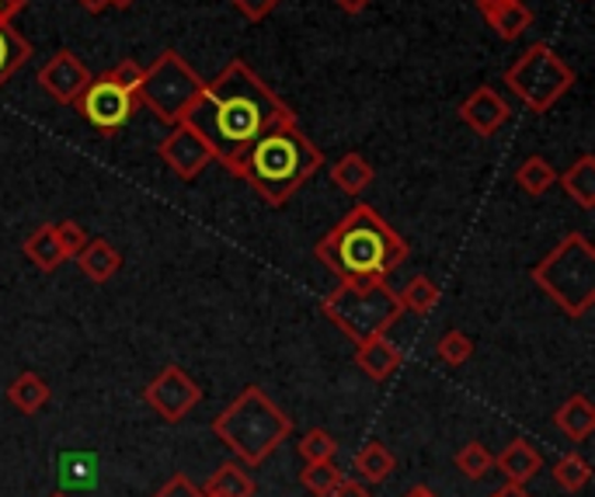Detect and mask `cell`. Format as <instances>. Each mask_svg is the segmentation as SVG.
I'll return each instance as SVG.
<instances>
[{
    "label": "cell",
    "instance_id": "14",
    "mask_svg": "<svg viewBox=\"0 0 595 497\" xmlns=\"http://www.w3.org/2000/svg\"><path fill=\"white\" fill-rule=\"evenodd\" d=\"M98 470H102V459L98 452H88V449H70L56 455V481H60V490H94L98 487Z\"/></svg>",
    "mask_w": 595,
    "mask_h": 497
},
{
    "label": "cell",
    "instance_id": "30",
    "mask_svg": "<svg viewBox=\"0 0 595 497\" xmlns=\"http://www.w3.org/2000/svg\"><path fill=\"white\" fill-rule=\"evenodd\" d=\"M592 476V466L585 463L582 455H561L558 463H553V484L568 494H579Z\"/></svg>",
    "mask_w": 595,
    "mask_h": 497
},
{
    "label": "cell",
    "instance_id": "34",
    "mask_svg": "<svg viewBox=\"0 0 595 497\" xmlns=\"http://www.w3.org/2000/svg\"><path fill=\"white\" fill-rule=\"evenodd\" d=\"M52 234H56V240H60V247H63V255L67 258H73L81 247L88 244V229L77 223V220H60V223H52Z\"/></svg>",
    "mask_w": 595,
    "mask_h": 497
},
{
    "label": "cell",
    "instance_id": "10",
    "mask_svg": "<svg viewBox=\"0 0 595 497\" xmlns=\"http://www.w3.org/2000/svg\"><path fill=\"white\" fill-rule=\"evenodd\" d=\"M143 400L150 404L153 414L167 421V425H178L182 417H188L191 411H196V404L202 400V390L182 366H164L158 376L147 382Z\"/></svg>",
    "mask_w": 595,
    "mask_h": 497
},
{
    "label": "cell",
    "instance_id": "46",
    "mask_svg": "<svg viewBox=\"0 0 595 497\" xmlns=\"http://www.w3.org/2000/svg\"><path fill=\"white\" fill-rule=\"evenodd\" d=\"M52 497H67V494H63V490H56V494H52Z\"/></svg>",
    "mask_w": 595,
    "mask_h": 497
},
{
    "label": "cell",
    "instance_id": "24",
    "mask_svg": "<svg viewBox=\"0 0 595 497\" xmlns=\"http://www.w3.org/2000/svg\"><path fill=\"white\" fill-rule=\"evenodd\" d=\"M28 60H32L28 38L14 25H0V87H4Z\"/></svg>",
    "mask_w": 595,
    "mask_h": 497
},
{
    "label": "cell",
    "instance_id": "7",
    "mask_svg": "<svg viewBox=\"0 0 595 497\" xmlns=\"http://www.w3.org/2000/svg\"><path fill=\"white\" fill-rule=\"evenodd\" d=\"M502 81L533 115H544L574 87L579 73L568 67V60L553 46L529 43L520 60L502 73Z\"/></svg>",
    "mask_w": 595,
    "mask_h": 497
},
{
    "label": "cell",
    "instance_id": "1",
    "mask_svg": "<svg viewBox=\"0 0 595 497\" xmlns=\"http://www.w3.org/2000/svg\"><path fill=\"white\" fill-rule=\"evenodd\" d=\"M285 119H296L290 105L244 60H230L213 81L202 84L199 98L191 102L182 122H188L206 140L213 161H220L230 175H237L252 143Z\"/></svg>",
    "mask_w": 595,
    "mask_h": 497
},
{
    "label": "cell",
    "instance_id": "12",
    "mask_svg": "<svg viewBox=\"0 0 595 497\" xmlns=\"http://www.w3.org/2000/svg\"><path fill=\"white\" fill-rule=\"evenodd\" d=\"M91 76L94 73L88 70L81 56L73 49H60V52H52V60L43 70H38V87H43L56 105L73 108V102L81 98L84 87L91 84Z\"/></svg>",
    "mask_w": 595,
    "mask_h": 497
},
{
    "label": "cell",
    "instance_id": "28",
    "mask_svg": "<svg viewBox=\"0 0 595 497\" xmlns=\"http://www.w3.org/2000/svg\"><path fill=\"white\" fill-rule=\"evenodd\" d=\"M397 296H400V306H405V310H411L418 317H429L439 306V299H443V289H439L429 275H415L405 285V293H397Z\"/></svg>",
    "mask_w": 595,
    "mask_h": 497
},
{
    "label": "cell",
    "instance_id": "8",
    "mask_svg": "<svg viewBox=\"0 0 595 497\" xmlns=\"http://www.w3.org/2000/svg\"><path fill=\"white\" fill-rule=\"evenodd\" d=\"M202 76L196 73L178 49H164L158 60L143 70V84L137 91L140 108H150L164 126H178L191 102L199 98Z\"/></svg>",
    "mask_w": 595,
    "mask_h": 497
},
{
    "label": "cell",
    "instance_id": "41",
    "mask_svg": "<svg viewBox=\"0 0 595 497\" xmlns=\"http://www.w3.org/2000/svg\"><path fill=\"white\" fill-rule=\"evenodd\" d=\"M491 497H529V494H526V487H520V484H505V487H498Z\"/></svg>",
    "mask_w": 595,
    "mask_h": 497
},
{
    "label": "cell",
    "instance_id": "39",
    "mask_svg": "<svg viewBox=\"0 0 595 497\" xmlns=\"http://www.w3.org/2000/svg\"><path fill=\"white\" fill-rule=\"evenodd\" d=\"M328 497H373V494L362 487V484H355V481H341Z\"/></svg>",
    "mask_w": 595,
    "mask_h": 497
},
{
    "label": "cell",
    "instance_id": "4",
    "mask_svg": "<svg viewBox=\"0 0 595 497\" xmlns=\"http://www.w3.org/2000/svg\"><path fill=\"white\" fill-rule=\"evenodd\" d=\"M213 431L241 459V466H261L293 435V417L282 414L261 387H244L217 414Z\"/></svg>",
    "mask_w": 595,
    "mask_h": 497
},
{
    "label": "cell",
    "instance_id": "37",
    "mask_svg": "<svg viewBox=\"0 0 595 497\" xmlns=\"http://www.w3.org/2000/svg\"><path fill=\"white\" fill-rule=\"evenodd\" d=\"M153 497H206V494L196 484H191L185 473H178V476H171V481L158 494H153Z\"/></svg>",
    "mask_w": 595,
    "mask_h": 497
},
{
    "label": "cell",
    "instance_id": "3",
    "mask_svg": "<svg viewBox=\"0 0 595 497\" xmlns=\"http://www.w3.org/2000/svg\"><path fill=\"white\" fill-rule=\"evenodd\" d=\"M317 167H324L320 146L296 126V119H285L252 143L237 178L252 185L265 205H285L317 175Z\"/></svg>",
    "mask_w": 595,
    "mask_h": 497
},
{
    "label": "cell",
    "instance_id": "9",
    "mask_svg": "<svg viewBox=\"0 0 595 497\" xmlns=\"http://www.w3.org/2000/svg\"><path fill=\"white\" fill-rule=\"evenodd\" d=\"M77 115L91 126V129H98L105 132V137H115L132 115H137V94H132L129 87H122L115 76L105 70L98 76H91V84L84 87L81 98L73 102Z\"/></svg>",
    "mask_w": 595,
    "mask_h": 497
},
{
    "label": "cell",
    "instance_id": "33",
    "mask_svg": "<svg viewBox=\"0 0 595 497\" xmlns=\"http://www.w3.org/2000/svg\"><path fill=\"white\" fill-rule=\"evenodd\" d=\"M300 455L306 459V463H331V459L338 455L335 435L324 431V428H311L300 438Z\"/></svg>",
    "mask_w": 595,
    "mask_h": 497
},
{
    "label": "cell",
    "instance_id": "23",
    "mask_svg": "<svg viewBox=\"0 0 595 497\" xmlns=\"http://www.w3.org/2000/svg\"><path fill=\"white\" fill-rule=\"evenodd\" d=\"M352 466H355L362 484H387L390 473H394V452L383 442H370L355 452Z\"/></svg>",
    "mask_w": 595,
    "mask_h": 497
},
{
    "label": "cell",
    "instance_id": "45",
    "mask_svg": "<svg viewBox=\"0 0 595 497\" xmlns=\"http://www.w3.org/2000/svg\"><path fill=\"white\" fill-rule=\"evenodd\" d=\"M137 0H108V8H115V11H129Z\"/></svg>",
    "mask_w": 595,
    "mask_h": 497
},
{
    "label": "cell",
    "instance_id": "5",
    "mask_svg": "<svg viewBox=\"0 0 595 497\" xmlns=\"http://www.w3.org/2000/svg\"><path fill=\"white\" fill-rule=\"evenodd\" d=\"M320 310L349 341L387 334L405 313L387 275H349L320 299Z\"/></svg>",
    "mask_w": 595,
    "mask_h": 497
},
{
    "label": "cell",
    "instance_id": "11",
    "mask_svg": "<svg viewBox=\"0 0 595 497\" xmlns=\"http://www.w3.org/2000/svg\"><path fill=\"white\" fill-rule=\"evenodd\" d=\"M164 167L175 175L178 181H196L202 170L213 164V153H209L206 140L199 137L196 129H191L188 122H178L171 126V132L161 140L158 146Z\"/></svg>",
    "mask_w": 595,
    "mask_h": 497
},
{
    "label": "cell",
    "instance_id": "25",
    "mask_svg": "<svg viewBox=\"0 0 595 497\" xmlns=\"http://www.w3.org/2000/svg\"><path fill=\"white\" fill-rule=\"evenodd\" d=\"M25 258L38 268V272H56V268L67 261L60 240H56V234H52V223L38 226L35 234L25 240Z\"/></svg>",
    "mask_w": 595,
    "mask_h": 497
},
{
    "label": "cell",
    "instance_id": "19",
    "mask_svg": "<svg viewBox=\"0 0 595 497\" xmlns=\"http://www.w3.org/2000/svg\"><path fill=\"white\" fill-rule=\"evenodd\" d=\"M328 170H331V185L341 188L345 196H362V191H366L373 185V178H376L373 164L355 150L345 153V157H338Z\"/></svg>",
    "mask_w": 595,
    "mask_h": 497
},
{
    "label": "cell",
    "instance_id": "35",
    "mask_svg": "<svg viewBox=\"0 0 595 497\" xmlns=\"http://www.w3.org/2000/svg\"><path fill=\"white\" fill-rule=\"evenodd\" d=\"M143 70H147V67H140L137 60H122V63H115L108 73H112L115 81H119L122 87H129L132 94H137V91H140V84H143ZM137 105H140V102H137Z\"/></svg>",
    "mask_w": 595,
    "mask_h": 497
},
{
    "label": "cell",
    "instance_id": "27",
    "mask_svg": "<svg viewBox=\"0 0 595 497\" xmlns=\"http://www.w3.org/2000/svg\"><path fill=\"white\" fill-rule=\"evenodd\" d=\"M206 497H255V481L241 463H223L202 490Z\"/></svg>",
    "mask_w": 595,
    "mask_h": 497
},
{
    "label": "cell",
    "instance_id": "31",
    "mask_svg": "<svg viewBox=\"0 0 595 497\" xmlns=\"http://www.w3.org/2000/svg\"><path fill=\"white\" fill-rule=\"evenodd\" d=\"M341 481H345V476L335 466V459H331V463H306L303 473H300V484L311 490L314 497H328Z\"/></svg>",
    "mask_w": 595,
    "mask_h": 497
},
{
    "label": "cell",
    "instance_id": "18",
    "mask_svg": "<svg viewBox=\"0 0 595 497\" xmlns=\"http://www.w3.org/2000/svg\"><path fill=\"white\" fill-rule=\"evenodd\" d=\"M553 425H558V431L564 438H571V442H585V438L595 431V407H592V400L585 393L568 397L564 404L558 407V414H553Z\"/></svg>",
    "mask_w": 595,
    "mask_h": 497
},
{
    "label": "cell",
    "instance_id": "42",
    "mask_svg": "<svg viewBox=\"0 0 595 497\" xmlns=\"http://www.w3.org/2000/svg\"><path fill=\"white\" fill-rule=\"evenodd\" d=\"M88 14H102V11H108V0H77Z\"/></svg>",
    "mask_w": 595,
    "mask_h": 497
},
{
    "label": "cell",
    "instance_id": "32",
    "mask_svg": "<svg viewBox=\"0 0 595 497\" xmlns=\"http://www.w3.org/2000/svg\"><path fill=\"white\" fill-rule=\"evenodd\" d=\"M435 355H439V362H446L450 369H459L474 358V341L464 331H446L435 344Z\"/></svg>",
    "mask_w": 595,
    "mask_h": 497
},
{
    "label": "cell",
    "instance_id": "38",
    "mask_svg": "<svg viewBox=\"0 0 595 497\" xmlns=\"http://www.w3.org/2000/svg\"><path fill=\"white\" fill-rule=\"evenodd\" d=\"M28 8V0H0V25H11Z\"/></svg>",
    "mask_w": 595,
    "mask_h": 497
},
{
    "label": "cell",
    "instance_id": "13",
    "mask_svg": "<svg viewBox=\"0 0 595 497\" xmlns=\"http://www.w3.org/2000/svg\"><path fill=\"white\" fill-rule=\"evenodd\" d=\"M509 102L498 94L494 87H474L464 105H459V119H464V126H470L477 137H494L498 129H502L509 122Z\"/></svg>",
    "mask_w": 595,
    "mask_h": 497
},
{
    "label": "cell",
    "instance_id": "36",
    "mask_svg": "<svg viewBox=\"0 0 595 497\" xmlns=\"http://www.w3.org/2000/svg\"><path fill=\"white\" fill-rule=\"evenodd\" d=\"M230 4H234L247 22H265L268 14H272L282 0H230Z\"/></svg>",
    "mask_w": 595,
    "mask_h": 497
},
{
    "label": "cell",
    "instance_id": "22",
    "mask_svg": "<svg viewBox=\"0 0 595 497\" xmlns=\"http://www.w3.org/2000/svg\"><path fill=\"white\" fill-rule=\"evenodd\" d=\"M49 382L38 376V372H22L18 376L11 387H8V400H11V407H18L22 414H38L46 404H49Z\"/></svg>",
    "mask_w": 595,
    "mask_h": 497
},
{
    "label": "cell",
    "instance_id": "43",
    "mask_svg": "<svg viewBox=\"0 0 595 497\" xmlns=\"http://www.w3.org/2000/svg\"><path fill=\"white\" fill-rule=\"evenodd\" d=\"M405 497H439V494H435V490H429L425 484H415Z\"/></svg>",
    "mask_w": 595,
    "mask_h": 497
},
{
    "label": "cell",
    "instance_id": "40",
    "mask_svg": "<svg viewBox=\"0 0 595 497\" xmlns=\"http://www.w3.org/2000/svg\"><path fill=\"white\" fill-rule=\"evenodd\" d=\"M331 4L338 8V11H345V14H362L366 11L373 0H331Z\"/></svg>",
    "mask_w": 595,
    "mask_h": 497
},
{
    "label": "cell",
    "instance_id": "6",
    "mask_svg": "<svg viewBox=\"0 0 595 497\" xmlns=\"http://www.w3.org/2000/svg\"><path fill=\"white\" fill-rule=\"evenodd\" d=\"M533 282L571 320H582L595 303V247L585 234H568L553 251L533 264Z\"/></svg>",
    "mask_w": 595,
    "mask_h": 497
},
{
    "label": "cell",
    "instance_id": "26",
    "mask_svg": "<svg viewBox=\"0 0 595 497\" xmlns=\"http://www.w3.org/2000/svg\"><path fill=\"white\" fill-rule=\"evenodd\" d=\"M515 185H520L526 196H533V199H540V196H547V191L558 185V167H553L547 157H526L520 167H515Z\"/></svg>",
    "mask_w": 595,
    "mask_h": 497
},
{
    "label": "cell",
    "instance_id": "21",
    "mask_svg": "<svg viewBox=\"0 0 595 497\" xmlns=\"http://www.w3.org/2000/svg\"><path fill=\"white\" fill-rule=\"evenodd\" d=\"M481 17L494 28L498 38H505V43H512V38H520V35L533 25V11L523 4V0H505V4H498V8L485 11Z\"/></svg>",
    "mask_w": 595,
    "mask_h": 497
},
{
    "label": "cell",
    "instance_id": "16",
    "mask_svg": "<svg viewBox=\"0 0 595 497\" xmlns=\"http://www.w3.org/2000/svg\"><path fill=\"white\" fill-rule=\"evenodd\" d=\"M400 362H405V355H400L397 344L387 341V334H376L355 344V366L373 382H387L400 369Z\"/></svg>",
    "mask_w": 595,
    "mask_h": 497
},
{
    "label": "cell",
    "instance_id": "44",
    "mask_svg": "<svg viewBox=\"0 0 595 497\" xmlns=\"http://www.w3.org/2000/svg\"><path fill=\"white\" fill-rule=\"evenodd\" d=\"M474 4H477V11H491V8H498V4H505V0H474Z\"/></svg>",
    "mask_w": 595,
    "mask_h": 497
},
{
    "label": "cell",
    "instance_id": "2",
    "mask_svg": "<svg viewBox=\"0 0 595 497\" xmlns=\"http://www.w3.org/2000/svg\"><path fill=\"white\" fill-rule=\"evenodd\" d=\"M408 251H411L408 240L366 202L352 205L349 213L314 244L317 261L328 264L338 279L390 275L408 261Z\"/></svg>",
    "mask_w": 595,
    "mask_h": 497
},
{
    "label": "cell",
    "instance_id": "20",
    "mask_svg": "<svg viewBox=\"0 0 595 497\" xmlns=\"http://www.w3.org/2000/svg\"><path fill=\"white\" fill-rule=\"evenodd\" d=\"M558 185L564 188V196L579 202L585 213L595 209V157L592 153H582L564 175H558Z\"/></svg>",
    "mask_w": 595,
    "mask_h": 497
},
{
    "label": "cell",
    "instance_id": "15",
    "mask_svg": "<svg viewBox=\"0 0 595 497\" xmlns=\"http://www.w3.org/2000/svg\"><path fill=\"white\" fill-rule=\"evenodd\" d=\"M494 470L505 476V484L526 487L533 476L544 470V455L536 446H529L526 438H512V442L494 455Z\"/></svg>",
    "mask_w": 595,
    "mask_h": 497
},
{
    "label": "cell",
    "instance_id": "17",
    "mask_svg": "<svg viewBox=\"0 0 595 497\" xmlns=\"http://www.w3.org/2000/svg\"><path fill=\"white\" fill-rule=\"evenodd\" d=\"M73 258H77V264H81L84 279L94 282V285L112 282L115 275H119V268H122V251L112 240H105V237H94V240L88 237V244Z\"/></svg>",
    "mask_w": 595,
    "mask_h": 497
},
{
    "label": "cell",
    "instance_id": "29",
    "mask_svg": "<svg viewBox=\"0 0 595 497\" xmlns=\"http://www.w3.org/2000/svg\"><path fill=\"white\" fill-rule=\"evenodd\" d=\"M456 470L467 476V481H485V476L494 470V455L488 452L485 442H467L456 452Z\"/></svg>",
    "mask_w": 595,
    "mask_h": 497
}]
</instances>
